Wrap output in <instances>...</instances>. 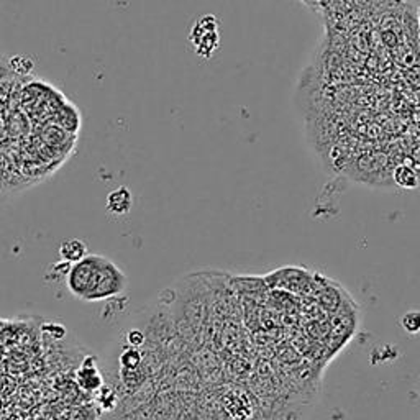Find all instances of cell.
<instances>
[{"mask_svg": "<svg viewBox=\"0 0 420 420\" xmlns=\"http://www.w3.org/2000/svg\"><path fill=\"white\" fill-rule=\"evenodd\" d=\"M104 259V254H87L81 261L73 263L69 266L66 276H64V284H66L68 291L79 301L91 302L92 294L101 279Z\"/></svg>", "mask_w": 420, "mask_h": 420, "instance_id": "6da1fadb", "label": "cell"}, {"mask_svg": "<svg viewBox=\"0 0 420 420\" xmlns=\"http://www.w3.org/2000/svg\"><path fill=\"white\" fill-rule=\"evenodd\" d=\"M266 281L269 286H274V288H284L288 289V291H292V292H301L299 291L297 283H301L302 286H309L311 284V274L307 271H304L301 268H281L278 269V271H274L266 276Z\"/></svg>", "mask_w": 420, "mask_h": 420, "instance_id": "7a4b0ae2", "label": "cell"}, {"mask_svg": "<svg viewBox=\"0 0 420 420\" xmlns=\"http://www.w3.org/2000/svg\"><path fill=\"white\" fill-rule=\"evenodd\" d=\"M133 206V196L130 192L128 187H117L107 196V212L115 215V217H123L127 215Z\"/></svg>", "mask_w": 420, "mask_h": 420, "instance_id": "3957f363", "label": "cell"}, {"mask_svg": "<svg viewBox=\"0 0 420 420\" xmlns=\"http://www.w3.org/2000/svg\"><path fill=\"white\" fill-rule=\"evenodd\" d=\"M58 254L63 263H69V264L78 263L89 254L87 245L81 238H68L59 245Z\"/></svg>", "mask_w": 420, "mask_h": 420, "instance_id": "277c9868", "label": "cell"}, {"mask_svg": "<svg viewBox=\"0 0 420 420\" xmlns=\"http://www.w3.org/2000/svg\"><path fill=\"white\" fill-rule=\"evenodd\" d=\"M78 379L81 388L86 389V391H99V389L102 388L101 373H99L96 363H94L92 359H87V362L82 364V368L79 369L78 373Z\"/></svg>", "mask_w": 420, "mask_h": 420, "instance_id": "5b68a950", "label": "cell"}, {"mask_svg": "<svg viewBox=\"0 0 420 420\" xmlns=\"http://www.w3.org/2000/svg\"><path fill=\"white\" fill-rule=\"evenodd\" d=\"M393 179L402 189H416L420 184L419 174L411 166H407V164H399V166H396L393 173Z\"/></svg>", "mask_w": 420, "mask_h": 420, "instance_id": "8992f818", "label": "cell"}, {"mask_svg": "<svg viewBox=\"0 0 420 420\" xmlns=\"http://www.w3.org/2000/svg\"><path fill=\"white\" fill-rule=\"evenodd\" d=\"M401 325L407 333H411V335L420 333V312H417V311L407 312L401 319Z\"/></svg>", "mask_w": 420, "mask_h": 420, "instance_id": "52a82bcc", "label": "cell"}, {"mask_svg": "<svg viewBox=\"0 0 420 420\" xmlns=\"http://www.w3.org/2000/svg\"><path fill=\"white\" fill-rule=\"evenodd\" d=\"M8 71H10V66L5 61H2V59H0V79H2L5 74H8Z\"/></svg>", "mask_w": 420, "mask_h": 420, "instance_id": "ba28073f", "label": "cell"}]
</instances>
